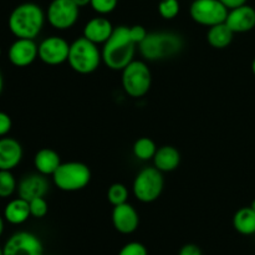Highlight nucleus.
Listing matches in <instances>:
<instances>
[{
  "mask_svg": "<svg viewBox=\"0 0 255 255\" xmlns=\"http://www.w3.org/2000/svg\"><path fill=\"white\" fill-rule=\"evenodd\" d=\"M46 20V12L35 2H21L12 9L7 19L10 32L16 39L35 40L41 32Z\"/></svg>",
  "mask_w": 255,
  "mask_h": 255,
  "instance_id": "nucleus-1",
  "label": "nucleus"
},
{
  "mask_svg": "<svg viewBox=\"0 0 255 255\" xmlns=\"http://www.w3.org/2000/svg\"><path fill=\"white\" fill-rule=\"evenodd\" d=\"M136 44L129 36V26L120 25L102 47V61L109 69L114 71H122L128 64L133 61Z\"/></svg>",
  "mask_w": 255,
  "mask_h": 255,
  "instance_id": "nucleus-2",
  "label": "nucleus"
},
{
  "mask_svg": "<svg viewBox=\"0 0 255 255\" xmlns=\"http://www.w3.org/2000/svg\"><path fill=\"white\" fill-rule=\"evenodd\" d=\"M184 40L173 31L148 32L138 45L139 54L147 61H162L178 55L183 50Z\"/></svg>",
  "mask_w": 255,
  "mask_h": 255,
  "instance_id": "nucleus-3",
  "label": "nucleus"
},
{
  "mask_svg": "<svg viewBox=\"0 0 255 255\" xmlns=\"http://www.w3.org/2000/svg\"><path fill=\"white\" fill-rule=\"evenodd\" d=\"M102 61V55L96 44L86 37H79L70 44L69 62L70 67L75 72L81 75H89L99 69Z\"/></svg>",
  "mask_w": 255,
  "mask_h": 255,
  "instance_id": "nucleus-4",
  "label": "nucleus"
},
{
  "mask_svg": "<svg viewBox=\"0 0 255 255\" xmlns=\"http://www.w3.org/2000/svg\"><path fill=\"white\" fill-rule=\"evenodd\" d=\"M54 184L64 192H76L86 188L91 181V169L82 162H62L52 174Z\"/></svg>",
  "mask_w": 255,
  "mask_h": 255,
  "instance_id": "nucleus-5",
  "label": "nucleus"
},
{
  "mask_svg": "<svg viewBox=\"0 0 255 255\" xmlns=\"http://www.w3.org/2000/svg\"><path fill=\"white\" fill-rule=\"evenodd\" d=\"M122 87L132 99L147 95L152 85V74L148 65L141 60H133L122 70Z\"/></svg>",
  "mask_w": 255,
  "mask_h": 255,
  "instance_id": "nucleus-6",
  "label": "nucleus"
},
{
  "mask_svg": "<svg viewBox=\"0 0 255 255\" xmlns=\"http://www.w3.org/2000/svg\"><path fill=\"white\" fill-rule=\"evenodd\" d=\"M164 188L163 174L156 167H146L136 174L133 179V191L137 201L152 203L161 197Z\"/></svg>",
  "mask_w": 255,
  "mask_h": 255,
  "instance_id": "nucleus-7",
  "label": "nucleus"
},
{
  "mask_svg": "<svg viewBox=\"0 0 255 255\" xmlns=\"http://www.w3.org/2000/svg\"><path fill=\"white\" fill-rule=\"evenodd\" d=\"M228 11V7L219 0H193L189 6L192 20L208 27L226 22Z\"/></svg>",
  "mask_w": 255,
  "mask_h": 255,
  "instance_id": "nucleus-8",
  "label": "nucleus"
},
{
  "mask_svg": "<svg viewBox=\"0 0 255 255\" xmlns=\"http://www.w3.org/2000/svg\"><path fill=\"white\" fill-rule=\"evenodd\" d=\"M80 7L72 0H51L46 10V20L54 29L69 30L77 22Z\"/></svg>",
  "mask_w": 255,
  "mask_h": 255,
  "instance_id": "nucleus-9",
  "label": "nucleus"
},
{
  "mask_svg": "<svg viewBox=\"0 0 255 255\" xmlns=\"http://www.w3.org/2000/svg\"><path fill=\"white\" fill-rule=\"evenodd\" d=\"M4 255H44V246L36 234L16 232L5 243Z\"/></svg>",
  "mask_w": 255,
  "mask_h": 255,
  "instance_id": "nucleus-10",
  "label": "nucleus"
},
{
  "mask_svg": "<svg viewBox=\"0 0 255 255\" xmlns=\"http://www.w3.org/2000/svg\"><path fill=\"white\" fill-rule=\"evenodd\" d=\"M70 44L61 36H49L39 44V59L50 66H57L69 59Z\"/></svg>",
  "mask_w": 255,
  "mask_h": 255,
  "instance_id": "nucleus-11",
  "label": "nucleus"
},
{
  "mask_svg": "<svg viewBox=\"0 0 255 255\" xmlns=\"http://www.w3.org/2000/svg\"><path fill=\"white\" fill-rule=\"evenodd\" d=\"M39 57V45L31 39H16L7 50V59L16 67L30 66Z\"/></svg>",
  "mask_w": 255,
  "mask_h": 255,
  "instance_id": "nucleus-12",
  "label": "nucleus"
},
{
  "mask_svg": "<svg viewBox=\"0 0 255 255\" xmlns=\"http://www.w3.org/2000/svg\"><path fill=\"white\" fill-rule=\"evenodd\" d=\"M49 188L50 184L46 176L36 172V173H30L22 177L17 183L16 192L20 198H24L30 202L34 198L46 196Z\"/></svg>",
  "mask_w": 255,
  "mask_h": 255,
  "instance_id": "nucleus-13",
  "label": "nucleus"
},
{
  "mask_svg": "<svg viewBox=\"0 0 255 255\" xmlns=\"http://www.w3.org/2000/svg\"><path fill=\"white\" fill-rule=\"evenodd\" d=\"M112 224L119 233L132 234L137 231L139 226L138 212L129 203H124L114 207Z\"/></svg>",
  "mask_w": 255,
  "mask_h": 255,
  "instance_id": "nucleus-14",
  "label": "nucleus"
},
{
  "mask_svg": "<svg viewBox=\"0 0 255 255\" xmlns=\"http://www.w3.org/2000/svg\"><path fill=\"white\" fill-rule=\"evenodd\" d=\"M226 24L234 34L252 31L255 27V9L248 4L231 9L228 11Z\"/></svg>",
  "mask_w": 255,
  "mask_h": 255,
  "instance_id": "nucleus-15",
  "label": "nucleus"
},
{
  "mask_svg": "<svg viewBox=\"0 0 255 255\" xmlns=\"http://www.w3.org/2000/svg\"><path fill=\"white\" fill-rule=\"evenodd\" d=\"M24 151L19 141L11 137H0V171H12L21 162Z\"/></svg>",
  "mask_w": 255,
  "mask_h": 255,
  "instance_id": "nucleus-16",
  "label": "nucleus"
},
{
  "mask_svg": "<svg viewBox=\"0 0 255 255\" xmlns=\"http://www.w3.org/2000/svg\"><path fill=\"white\" fill-rule=\"evenodd\" d=\"M114 29L112 22L104 15H100V16L92 17L85 24L82 36L96 45L105 44L114 32Z\"/></svg>",
  "mask_w": 255,
  "mask_h": 255,
  "instance_id": "nucleus-17",
  "label": "nucleus"
},
{
  "mask_svg": "<svg viewBox=\"0 0 255 255\" xmlns=\"http://www.w3.org/2000/svg\"><path fill=\"white\" fill-rule=\"evenodd\" d=\"M153 164L157 169L163 172H172L178 168L181 163V153L173 146H162L157 148L156 154L153 157Z\"/></svg>",
  "mask_w": 255,
  "mask_h": 255,
  "instance_id": "nucleus-18",
  "label": "nucleus"
},
{
  "mask_svg": "<svg viewBox=\"0 0 255 255\" xmlns=\"http://www.w3.org/2000/svg\"><path fill=\"white\" fill-rule=\"evenodd\" d=\"M61 163L60 154L55 149L41 148L35 153L34 167L44 176H52Z\"/></svg>",
  "mask_w": 255,
  "mask_h": 255,
  "instance_id": "nucleus-19",
  "label": "nucleus"
},
{
  "mask_svg": "<svg viewBox=\"0 0 255 255\" xmlns=\"http://www.w3.org/2000/svg\"><path fill=\"white\" fill-rule=\"evenodd\" d=\"M30 217L31 214H30L29 202L20 197L11 199L4 208V219L7 223L14 226L25 223Z\"/></svg>",
  "mask_w": 255,
  "mask_h": 255,
  "instance_id": "nucleus-20",
  "label": "nucleus"
},
{
  "mask_svg": "<svg viewBox=\"0 0 255 255\" xmlns=\"http://www.w3.org/2000/svg\"><path fill=\"white\" fill-rule=\"evenodd\" d=\"M234 39V32L232 31L231 27L226 24V22H222V24L214 25L208 29L207 32V41L214 49H226L229 45L232 44Z\"/></svg>",
  "mask_w": 255,
  "mask_h": 255,
  "instance_id": "nucleus-21",
  "label": "nucleus"
},
{
  "mask_svg": "<svg viewBox=\"0 0 255 255\" xmlns=\"http://www.w3.org/2000/svg\"><path fill=\"white\" fill-rule=\"evenodd\" d=\"M233 227L239 234L253 236L255 234V211L252 207L238 209L233 217Z\"/></svg>",
  "mask_w": 255,
  "mask_h": 255,
  "instance_id": "nucleus-22",
  "label": "nucleus"
},
{
  "mask_svg": "<svg viewBox=\"0 0 255 255\" xmlns=\"http://www.w3.org/2000/svg\"><path fill=\"white\" fill-rule=\"evenodd\" d=\"M133 154L139 161H149L153 159L157 152V146L149 137H141L133 143Z\"/></svg>",
  "mask_w": 255,
  "mask_h": 255,
  "instance_id": "nucleus-23",
  "label": "nucleus"
},
{
  "mask_svg": "<svg viewBox=\"0 0 255 255\" xmlns=\"http://www.w3.org/2000/svg\"><path fill=\"white\" fill-rule=\"evenodd\" d=\"M17 191V182L11 171H0V198H10Z\"/></svg>",
  "mask_w": 255,
  "mask_h": 255,
  "instance_id": "nucleus-24",
  "label": "nucleus"
},
{
  "mask_svg": "<svg viewBox=\"0 0 255 255\" xmlns=\"http://www.w3.org/2000/svg\"><path fill=\"white\" fill-rule=\"evenodd\" d=\"M128 194V189L125 184L114 183L112 186H110L109 191H107V201L114 207L120 206V204L127 203Z\"/></svg>",
  "mask_w": 255,
  "mask_h": 255,
  "instance_id": "nucleus-25",
  "label": "nucleus"
},
{
  "mask_svg": "<svg viewBox=\"0 0 255 255\" xmlns=\"http://www.w3.org/2000/svg\"><path fill=\"white\" fill-rule=\"evenodd\" d=\"M181 11L178 0H161L158 4V12L164 20H172Z\"/></svg>",
  "mask_w": 255,
  "mask_h": 255,
  "instance_id": "nucleus-26",
  "label": "nucleus"
},
{
  "mask_svg": "<svg viewBox=\"0 0 255 255\" xmlns=\"http://www.w3.org/2000/svg\"><path fill=\"white\" fill-rule=\"evenodd\" d=\"M30 206V214L31 217L36 219L44 218L49 212V204H47L45 197H39V198H34L29 202Z\"/></svg>",
  "mask_w": 255,
  "mask_h": 255,
  "instance_id": "nucleus-27",
  "label": "nucleus"
},
{
  "mask_svg": "<svg viewBox=\"0 0 255 255\" xmlns=\"http://www.w3.org/2000/svg\"><path fill=\"white\" fill-rule=\"evenodd\" d=\"M119 0H91V7L99 15L111 14L117 7Z\"/></svg>",
  "mask_w": 255,
  "mask_h": 255,
  "instance_id": "nucleus-28",
  "label": "nucleus"
},
{
  "mask_svg": "<svg viewBox=\"0 0 255 255\" xmlns=\"http://www.w3.org/2000/svg\"><path fill=\"white\" fill-rule=\"evenodd\" d=\"M117 255H148V251L139 242H131L122 247Z\"/></svg>",
  "mask_w": 255,
  "mask_h": 255,
  "instance_id": "nucleus-29",
  "label": "nucleus"
},
{
  "mask_svg": "<svg viewBox=\"0 0 255 255\" xmlns=\"http://www.w3.org/2000/svg\"><path fill=\"white\" fill-rule=\"evenodd\" d=\"M148 31L146 30V27L142 26V25H133V26H129V36L131 40L136 45H139L144 39H146Z\"/></svg>",
  "mask_w": 255,
  "mask_h": 255,
  "instance_id": "nucleus-30",
  "label": "nucleus"
},
{
  "mask_svg": "<svg viewBox=\"0 0 255 255\" xmlns=\"http://www.w3.org/2000/svg\"><path fill=\"white\" fill-rule=\"evenodd\" d=\"M12 121L11 117L6 112L0 111V137H5L11 131Z\"/></svg>",
  "mask_w": 255,
  "mask_h": 255,
  "instance_id": "nucleus-31",
  "label": "nucleus"
},
{
  "mask_svg": "<svg viewBox=\"0 0 255 255\" xmlns=\"http://www.w3.org/2000/svg\"><path fill=\"white\" fill-rule=\"evenodd\" d=\"M178 255H202V251L196 244H186L182 247Z\"/></svg>",
  "mask_w": 255,
  "mask_h": 255,
  "instance_id": "nucleus-32",
  "label": "nucleus"
},
{
  "mask_svg": "<svg viewBox=\"0 0 255 255\" xmlns=\"http://www.w3.org/2000/svg\"><path fill=\"white\" fill-rule=\"evenodd\" d=\"M219 1L223 2V4L226 5L229 10H231V9H234V7L241 6V5L247 4V1H248V0H219Z\"/></svg>",
  "mask_w": 255,
  "mask_h": 255,
  "instance_id": "nucleus-33",
  "label": "nucleus"
},
{
  "mask_svg": "<svg viewBox=\"0 0 255 255\" xmlns=\"http://www.w3.org/2000/svg\"><path fill=\"white\" fill-rule=\"evenodd\" d=\"M72 1H74L79 7H84L91 4V0H72Z\"/></svg>",
  "mask_w": 255,
  "mask_h": 255,
  "instance_id": "nucleus-34",
  "label": "nucleus"
},
{
  "mask_svg": "<svg viewBox=\"0 0 255 255\" xmlns=\"http://www.w3.org/2000/svg\"><path fill=\"white\" fill-rule=\"evenodd\" d=\"M4 227H5L4 218H2V217L0 216V237H1L2 233H4Z\"/></svg>",
  "mask_w": 255,
  "mask_h": 255,
  "instance_id": "nucleus-35",
  "label": "nucleus"
},
{
  "mask_svg": "<svg viewBox=\"0 0 255 255\" xmlns=\"http://www.w3.org/2000/svg\"><path fill=\"white\" fill-rule=\"evenodd\" d=\"M2 89H4V79H2L1 71H0V95H1Z\"/></svg>",
  "mask_w": 255,
  "mask_h": 255,
  "instance_id": "nucleus-36",
  "label": "nucleus"
},
{
  "mask_svg": "<svg viewBox=\"0 0 255 255\" xmlns=\"http://www.w3.org/2000/svg\"><path fill=\"white\" fill-rule=\"evenodd\" d=\"M252 71H253V74L255 75V57H254L253 62H252Z\"/></svg>",
  "mask_w": 255,
  "mask_h": 255,
  "instance_id": "nucleus-37",
  "label": "nucleus"
},
{
  "mask_svg": "<svg viewBox=\"0 0 255 255\" xmlns=\"http://www.w3.org/2000/svg\"><path fill=\"white\" fill-rule=\"evenodd\" d=\"M251 207H252V208H253V209H254V211H255V199H254V201H253V202H252Z\"/></svg>",
  "mask_w": 255,
  "mask_h": 255,
  "instance_id": "nucleus-38",
  "label": "nucleus"
},
{
  "mask_svg": "<svg viewBox=\"0 0 255 255\" xmlns=\"http://www.w3.org/2000/svg\"><path fill=\"white\" fill-rule=\"evenodd\" d=\"M0 255H4V251H2L1 247H0Z\"/></svg>",
  "mask_w": 255,
  "mask_h": 255,
  "instance_id": "nucleus-39",
  "label": "nucleus"
},
{
  "mask_svg": "<svg viewBox=\"0 0 255 255\" xmlns=\"http://www.w3.org/2000/svg\"><path fill=\"white\" fill-rule=\"evenodd\" d=\"M0 57H1V46H0Z\"/></svg>",
  "mask_w": 255,
  "mask_h": 255,
  "instance_id": "nucleus-40",
  "label": "nucleus"
}]
</instances>
